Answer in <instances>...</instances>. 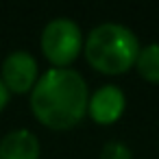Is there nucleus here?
<instances>
[{
    "label": "nucleus",
    "mask_w": 159,
    "mask_h": 159,
    "mask_svg": "<svg viewBox=\"0 0 159 159\" xmlns=\"http://www.w3.org/2000/svg\"><path fill=\"white\" fill-rule=\"evenodd\" d=\"M89 89L85 79L70 68L46 70L31 92L33 116L52 131L74 129L87 116Z\"/></svg>",
    "instance_id": "1"
},
{
    "label": "nucleus",
    "mask_w": 159,
    "mask_h": 159,
    "mask_svg": "<svg viewBox=\"0 0 159 159\" xmlns=\"http://www.w3.org/2000/svg\"><path fill=\"white\" fill-rule=\"evenodd\" d=\"M139 50L137 35L129 26L116 22H105L92 29L83 46L89 68L107 76H118L135 68Z\"/></svg>",
    "instance_id": "2"
},
{
    "label": "nucleus",
    "mask_w": 159,
    "mask_h": 159,
    "mask_svg": "<svg viewBox=\"0 0 159 159\" xmlns=\"http://www.w3.org/2000/svg\"><path fill=\"white\" fill-rule=\"evenodd\" d=\"M39 46L52 68H70V63H74L76 57L83 52L85 37L74 20L55 18L44 26Z\"/></svg>",
    "instance_id": "3"
},
{
    "label": "nucleus",
    "mask_w": 159,
    "mask_h": 159,
    "mask_svg": "<svg viewBox=\"0 0 159 159\" xmlns=\"http://www.w3.org/2000/svg\"><path fill=\"white\" fill-rule=\"evenodd\" d=\"M0 79L9 89V94H31L39 81L37 59L29 50L9 52L0 68Z\"/></svg>",
    "instance_id": "4"
},
{
    "label": "nucleus",
    "mask_w": 159,
    "mask_h": 159,
    "mask_svg": "<svg viewBox=\"0 0 159 159\" xmlns=\"http://www.w3.org/2000/svg\"><path fill=\"white\" fill-rule=\"evenodd\" d=\"M124 107H126V96L118 85H100L94 94H89L87 116L96 124L109 126L120 120Z\"/></svg>",
    "instance_id": "5"
},
{
    "label": "nucleus",
    "mask_w": 159,
    "mask_h": 159,
    "mask_svg": "<svg viewBox=\"0 0 159 159\" xmlns=\"http://www.w3.org/2000/svg\"><path fill=\"white\" fill-rule=\"evenodd\" d=\"M42 146L33 131L16 129L0 139V159H39Z\"/></svg>",
    "instance_id": "6"
},
{
    "label": "nucleus",
    "mask_w": 159,
    "mask_h": 159,
    "mask_svg": "<svg viewBox=\"0 0 159 159\" xmlns=\"http://www.w3.org/2000/svg\"><path fill=\"white\" fill-rule=\"evenodd\" d=\"M135 70L144 81L159 83V44H148L139 50Z\"/></svg>",
    "instance_id": "7"
},
{
    "label": "nucleus",
    "mask_w": 159,
    "mask_h": 159,
    "mask_svg": "<svg viewBox=\"0 0 159 159\" xmlns=\"http://www.w3.org/2000/svg\"><path fill=\"white\" fill-rule=\"evenodd\" d=\"M100 159H133V152L131 148L124 144V142H107L100 150Z\"/></svg>",
    "instance_id": "8"
},
{
    "label": "nucleus",
    "mask_w": 159,
    "mask_h": 159,
    "mask_svg": "<svg viewBox=\"0 0 159 159\" xmlns=\"http://www.w3.org/2000/svg\"><path fill=\"white\" fill-rule=\"evenodd\" d=\"M9 98H11V94H9V89L5 87L2 79H0V111H2V109L9 105Z\"/></svg>",
    "instance_id": "9"
}]
</instances>
